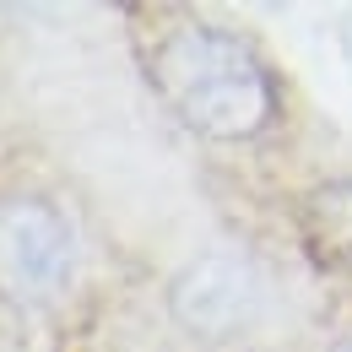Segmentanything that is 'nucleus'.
<instances>
[{
  "label": "nucleus",
  "mask_w": 352,
  "mask_h": 352,
  "mask_svg": "<svg viewBox=\"0 0 352 352\" xmlns=\"http://www.w3.org/2000/svg\"><path fill=\"white\" fill-rule=\"evenodd\" d=\"M331 352H352V342H342V347H331Z\"/></svg>",
  "instance_id": "5"
},
{
  "label": "nucleus",
  "mask_w": 352,
  "mask_h": 352,
  "mask_svg": "<svg viewBox=\"0 0 352 352\" xmlns=\"http://www.w3.org/2000/svg\"><path fill=\"white\" fill-rule=\"evenodd\" d=\"M168 309L174 320L190 331V336H206V342H222V336H239L261 320L265 309V282L261 271L233 255V250H212L195 265H184L168 293Z\"/></svg>",
  "instance_id": "3"
},
{
  "label": "nucleus",
  "mask_w": 352,
  "mask_h": 352,
  "mask_svg": "<svg viewBox=\"0 0 352 352\" xmlns=\"http://www.w3.org/2000/svg\"><path fill=\"white\" fill-rule=\"evenodd\" d=\"M76 261L71 222L38 195H0V298L44 304L65 287Z\"/></svg>",
  "instance_id": "2"
},
{
  "label": "nucleus",
  "mask_w": 352,
  "mask_h": 352,
  "mask_svg": "<svg viewBox=\"0 0 352 352\" xmlns=\"http://www.w3.org/2000/svg\"><path fill=\"white\" fill-rule=\"evenodd\" d=\"M304 222L320 261H352V184H325L309 201Z\"/></svg>",
  "instance_id": "4"
},
{
  "label": "nucleus",
  "mask_w": 352,
  "mask_h": 352,
  "mask_svg": "<svg viewBox=\"0 0 352 352\" xmlns=\"http://www.w3.org/2000/svg\"><path fill=\"white\" fill-rule=\"evenodd\" d=\"M152 82L190 131L212 141H250L276 114V92L255 49L212 22L168 28L152 49Z\"/></svg>",
  "instance_id": "1"
}]
</instances>
